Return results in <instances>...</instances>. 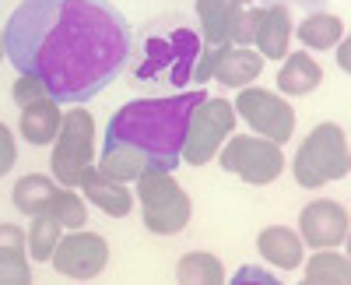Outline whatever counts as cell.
Masks as SVG:
<instances>
[{
    "instance_id": "obj_6",
    "label": "cell",
    "mask_w": 351,
    "mask_h": 285,
    "mask_svg": "<svg viewBox=\"0 0 351 285\" xmlns=\"http://www.w3.org/2000/svg\"><path fill=\"white\" fill-rule=\"evenodd\" d=\"M92 141H95V120L92 113L84 109H71L64 124H60V134H56V148H53V173L64 187H77L84 169L92 166Z\"/></svg>"
},
{
    "instance_id": "obj_32",
    "label": "cell",
    "mask_w": 351,
    "mask_h": 285,
    "mask_svg": "<svg viewBox=\"0 0 351 285\" xmlns=\"http://www.w3.org/2000/svg\"><path fill=\"white\" fill-rule=\"evenodd\" d=\"M250 278H253V282H274L267 271H260V268H243V271L236 275V282H250Z\"/></svg>"
},
{
    "instance_id": "obj_15",
    "label": "cell",
    "mask_w": 351,
    "mask_h": 285,
    "mask_svg": "<svg viewBox=\"0 0 351 285\" xmlns=\"http://www.w3.org/2000/svg\"><path fill=\"white\" fill-rule=\"evenodd\" d=\"M60 124H64L60 102L49 99V95L21 109V134H25V141H32V145H49V141H56Z\"/></svg>"
},
{
    "instance_id": "obj_23",
    "label": "cell",
    "mask_w": 351,
    "mask_h": 285,
    "mask_svg": "<svg viewBox=\"0 0 351 285\" xmlns=\"http://www.w3.org/2000/svg\"><path fill=\"white\" fill-rule=\"evenodd\" d=\"M351 278V264L344 253H313L309 268H306V282L309 285H344Z\"/></svg>"
},
{
    "instance_id": "obj_35",
    "label": "cell",
    "mask_w": 351,
    "mask_h": 285,
    "mask_svg": "<svg viewBox=\"0 0 351 285\" xmlns=\"http://www.w3.org/2000/svg\"><path fill=\"white\" fill-rule=\"evenodd\" d=\"M0 56H4V36H0Z\"/></svg>"
},
{
    "instance_id": "obj_21",
    "label": "cell",
    "mask_w": 351,
    "mask_h": 285,
    "mask_svg": "<svg viewBox=\"0 0 351 285\" xmlns=\"http://www.w3.org/2000/svg\"><path fill=\"white\" fill-rule=\"evenodd\" d=\"M299 39L309 46V49H330L344 39V21L334 18V14H324V11H316L309 14L302 25H299Z\"/></svg>"
},
{
    "instance_id": "obj_20",
    "label": "cell",
    "mask_w": 351,
    "mask_h": 285,
    "mask_svg": "<svg viewBox=\"0 0 351 285\" xmlns=\"http://www.w3.org/2000/svg\"><path fill=\"white\" fill-rule=\"evenodd\" d=\"M95 169H99L102 176H109V180L127 183V180H137L144 169H148V162H144L137 152H130V148H123V145H109V141H106L102 159H99Z\"/></svg>"
},
{
    "instance_id": "obj_12",
    "label": "cell",
    "mask_w": 351,
    "mask_h": 285,
    "mask_svg": "<svg viewBox=\"0 0 351 285\" xmlns=\"http://www.w3.org/2000/svg\"><path fill=\"white\" fill-rule=\"evenodd\" d=\"M246 0H197L200 39L208 46H232V28L239 21Z\"/></svg>"
},
{
    "instance_id": "obj_1",
    "label": "cell",
    "mask_w": 351,
    "mask_h": 285,
    "mask_svg": "<svg viewBox=\"0 0 351 285\" xmlns=\"http://www.w3.org/2000/svg\"><path fill=\"white\" fill-rule=\"evenodd\" d=\"M130 53V25L112 0H21L4 28V56L60 106L102 95Z\"/></svg>"
},
{
    "instance_id": "obj_17",
    "label": "cell",
    "mask_w": 351,
    "mask_h": 285,
    "mask_svg": "<svg viewBox=\"0 0 351 285\" xmlns=\"http://www.w3.org/2000/svg\"><path fill=\"white\" fill-rule=\"evenodd\" d=\"M260 71H263V56L260 53H253L250 46H236V49L228 46L211 78H218L221 84H228V89H246L250 81L260 78Z\"/></svg>"
},
{
    "instance_id": "obj_26",
    "label": "cell",
    "mask_w": 351,
    "mask_h": 285,
    "mask_svg": "<svg viewBox=\"0 0 351 285\" xmlns=\"http://www.w3.org/2000/svg\"><path fill=\"white\" fill-rule=\"evenodd\" d=\"M25 282H32V271H28V261H25V253H4L0 258V285H25Z\"/></svg>"
},
{
    "instance_id": "obj_25",
    "label": "cell",
    "mask_w": 351,
    "mask_h": 285,
    "mask_svg": "<svg viewBox=\"0 0 351 285\" xmlns=\"http://www.w3.org/2000/svg\"><path fill=\"white\" fill-rule=\"evenodd\" d=\"M46 215H53L56 222L64 225V229H84V225H88V218H84V201L74 194V187H56L53 205H49Z\"/></svg>"
},
{
    "instance_id": "obj_11",
    "label": "cell",
    "mask_w": 351,
    "mask_h": 285,
    "mask_svg": "<svg viewBox=\"0 0 351 285\" xmlns=\"http://www.w3.org/2000/svg\"><path fill=\"white\" fill-rule=\"evenodd\" d=\"M302 240L316 250H334L348 240V212L337 201H313L299 212Z\"/></svg>"
},
{
    "instance_id": "obj_22",
    "label": "cell",
    "mask_w": 351,
    "mask_h": 285,
    "mask_svg": "<svg viewBox=\"0 0 351 285\" xmlns=\"http://www.w3.org/2000/svg\"><path fill=\"white\" fill-rule=\"evenodd\" d=\"M176 278L180 282H204V285H221L225 282V268L215 253L208 250H193V253H183V261L176 264Z\"/></svg>"
},
{
    "instance_id": "obj_27",
    "label": "cell",
    "mask_w": 351,
    "mask_h": 285,
    "mask_svg": "<svg viewBox=\"0 0 351 285\" xmlns=\"http://www.w3.org/2000/svg\"><path fill=\"white\" fill-rule=\"evenodd\" d=\"M11 95H14V102L25 109V106H32V102H39V99H46L49 92H46V84L39 81V78H32V74H21L18 81H14V89H11Z\"/></svg>"
},
{
    "instance_id": "obj_9",
    "label": "cell",
    "mask_w": 351,
    "mask_h": 285,
    "mask_svg": "<svg viewBox=\"0 0 351 285\" xmlns=\"http://www.w3.org/2000/svg\"><path fill=\"white\" fill-rule=\"evenodd\" d=\"M232 109H236L256 134L274 141V145H285V141H291V134H295V109L267 89H243Z\"/></svg>"
},
{
    "instance_id": "obj_7",
    "label": "cell",
    "mask_w": 351,
    "mask_h": 285,
    "mask_svg": "<svg viewBox=\"0 0 351 285\" xmlns=\"http://www.w3.org/2000/svg\"><path fill=\"white\" fill-rule=\"evenodd\" d=\"M221 169L225 173H236L243 183L263 187L281 176L285 169V152L281 145L267 137H246L236 134L232 141H225V152H221Z\"/></svg>"
},
{
    "instance_id": "obj_10",
    "label": "cell",
    "mask_w": 351,
    "mask_h": 285,
    "mask_svg": "<svg viewBox=\"0 0 351 285\" xmlns=\"http://www.w3.org/2000/svg\"><path fill=\"white\" fill-rule=\"evenodd\" d=\"M53 268L67 275V278H95L106 261H109V247L99 233H88V229H71V236H60L53 250Z\"/></svg>"
},
{
    "instance_id": "obj_31",
    "label": "cell",
    "mask_w": 351,
    "mask_h": 285,
    "mask_svg": "<svg viewBox=\"0 0 351 285\" xmlns=\"http://www.w3.org/2000/svg\"><path fill=\"white\" fill-rule=\"evenodd\" d=\"M14 159H18V145H14V134L0 124V176L8 173V169L14 166Z\"/></svg>"
},
{
    "instance_id": "obj_8",
    "label": "cell",
    "mask_w": 351,
    "mask_h": 285,
    "mask_svg": "<svg viewBox=\"0 0 351 285\" xmlns=\"http://www.w3.org/2000/svg\"><path fill=\"white\" fill-rule=\"evenodd\" d=\"M236 127V109L225 99H204L186 127V141H183V159L190 166H204L218 155V148L225 145V137Z\"/></svg>"
},
{
    "instance_id": "obj_24",
    "label": "cell",
    "mask_w": 351,
    "mask_h": 285,
    "mask_svg": "<svg viewBox=\"0 0 351 285\" xmlns=\"http://www.w3.org/2000/svg\"><path fill=\"white\" fill-rule=\"evenodd\" d=\"M60 233H64V225L53 215H36V222L28 225V253L36 261H49L56 243H60Z\"/></svg>"
},
{
    "instance_id": "obj_4",
    "label": "cell",
    "mask_w": 351,
    "mask_h": 285,
    "mask_svg": "<svg viewBox=\"0 0 351 285\" xmlns=\"http://www.w3.org/2000/svg\"><path fill=\"white\" fill-rule=\"evenodd\" d=\"M348 137L337 124H319L309 130V137L299 145L295 159H291V173H295V183L306 190H316L330 180H344L348 176Z\"/></svg>"
},
{
    "instance_id": "obj_3",
    "label": "cell",
    "mask_w": 351,
    "mask_h": 285,
    "mask_svg": "<svg viewBox=\"0 0 351 285\" xmlns=\"http://www.w3.org/2000/svg\"><path fill=\"white\" fill-rule=\"evenodd\" d=\"M200 49H204V39L193 28H183V25L152 28L148 39H144L141 60L134 67V78L148 81V84H169V89L190 84L197 60H200Z\"/></svg>"
},
{
    "instance_id": "obj_19",
    "label": "cell",
    "mask_w": 351,
    "mask_h": 285,
    "mask_svg": "<svg viewBox=\"0 0 351 285\" xmlns=\"http://www.w3.org/2000/svg\"><path fill=\"white\" fill-rule=\"evenodd\" d=\"M53 194H56V183L49 180V176H39V173H32V176H21L18 183H14V208L21 212V215H46L49 212V205H53Z\"/></svg>"
},
{
    "instance_id": "obj_2",
    "label": "cell",
    "mask_w": 351,
    "mask_h": 285,
    "mask_svg": "<svg viewBox=\"0 0 351 285\" xmlns=\"http://www.w3.org/2000/svg\"><path fill=\"white\" fill-rule=\"evenodd\" d=\"M204 99H208V92L200 84H197V92H183L172 99H134L109 117L106 141L137 152L148 162V169L172 173L183 159L190 117Z\"/></svg>"
},
{
    "instance_id": "obj_28",
    "label": "cell",
    "mask_w": 351,
    "mask_h": 285,
    "mask_svg": "<svg viewBox=\"0 0 351 285\" xmlns=\"http://www.w3.org/2000/svg\"><path fill=\"white\" fill-rule=\"evenodd\" d=\"M256 25H260V8H243L236 28H232V43H236V46H253Z\"/></svg>"
},
{
    "instance_id": "obj_34",
    "label": "cell",
    "mask_w": 351,
    "mask_h": 285,
    "mask_svg": "<svg viewBox=\"0 0 351 285\" xmlns=\"http://www.w3.org/2000/svg\"><path fill=\"white\" fill-rule=\"evenodd\" d=\"M299 4H306V8H316V4H324V0H299Z\"/></svg>"
},
{
    "instance_id": "obj_14",
    "label": "cell",
    "mask_w": 351,
    "mask_h": 285,
    "mask_svg": "<svg viewBox=\"0 0 351 285\" xmlns=\"http://www.w3.org/2000/svg\"><path fill=\"white\" fill-rule=\"evenodd\" d=\"M77 187H84V197H88V201H92L95 208H102L106 215L123 218V215H130V212H134V194H130L120 180L102 176L99 169H92V166L84 169V176H81V183H77Z\"/></svg>"
},
{
    "instance_id": "obj_5",
    "label": "cell",
    "mask_w": 351,
    "mask_h": 285,
    "mask_svg": "<svg viewBox=\"0 0 351 285\" xmlns=\"http://www.w3.org/2000/svg\"><path fill=\"white\" fill-rule=\"evenodd\" d=\"M137 197L144 208V225L158 236H176L190 222V197L165 169H144L137 176Z\"/></svg>"
},
{
    "instance_id": "obj_13",
    "label": "cell",
    "mask_w": 351,
    "mask_h": 285,
    "mask_svg": "<svg viewBox=\"0 0 351 285\" xmlns=\"http://www.w3.org/2000/svg\"><path fill=\"white\" fill-rule=\"evenodd\" d=\"M288 39H291V11L285 4H263L260 8V25H256V49L263 60H281L288 56Z\"/></svg>"
},
{
    "instance_id": "obj_30",
    "label": "cell",
    "mask_w": 351,
    "mask_h": 285,
    "mask_svg": "<svg viewBox=\"0 0 351 285\" xmlns=\"http://www.w3.org/2000/svg\"><path fill=\"white\" fill-rule=\"evenodd\" d=\"M25 243H28V236L18 229V225L0 222V258H4V253H18V250H25Z\"/></svg>"
},
{
    "instance_id": "obj_16",
    "label": "cell",
    "mask_w": 351,
    "mask_h": 285,
    "mask_svg": "<svg viewBox=\"0 0 351 285\" xmlns=\"http://www.w3.org/2000/svg\"><path fill=\"white\" fill-rule=\"evenodd\" d=\"M256 250L267 258L271 264H278L281 271H295L302 264V240L285 229V225H271L256 236Z\"/></svg>"
},
{
    "instance_id": "obj_33",
    "label": "cell",
    "mask_w": 351,
    "mask_h": 285,
    "mask_svg": "<svg viewBox=\"0 0 351 285\" xmlns=\"http://www.w3.org/2000/svg\"><path fill=\"white\" fill-rule=\"evenodd\" d=\"M337 64L348 71L351 67V60H348V39H341V49H337Z\"/></svg>"
},
{
    "instance_id": "obj_18",
    "label": "cell",
    "mask_w": 351,
    "mask_h": 285,
    "mask_svg": "<svg viewBox=\"0 0 351 285\" xmlns=\"http://www.w3.org/2000/svg\"><path fill=\"white\" fill-rule=\"evenodd\" d=\"M319 81H324V71H319V64L309 53H288V60L278 74V84L285 95H309Z\"/></svg>"
},
{
    "instance_id": "obj_29",
    "label": "cell",
    "mask_w": 351,
    "mask_h": 285,
    "mask_svg": "<svg viewBox=\"0 0 351 285\" xmlns=\"http://www.w3.org/2000/svg\"><path fill=\"white\" fill-rule=\"evenodd\" d=\"M225 49H228V46H208V43H204L200 60H197V71H193V81H197V84H204V81L215 74V67H218V60L225 56Z\"/></svg>"
}]
</instances>
